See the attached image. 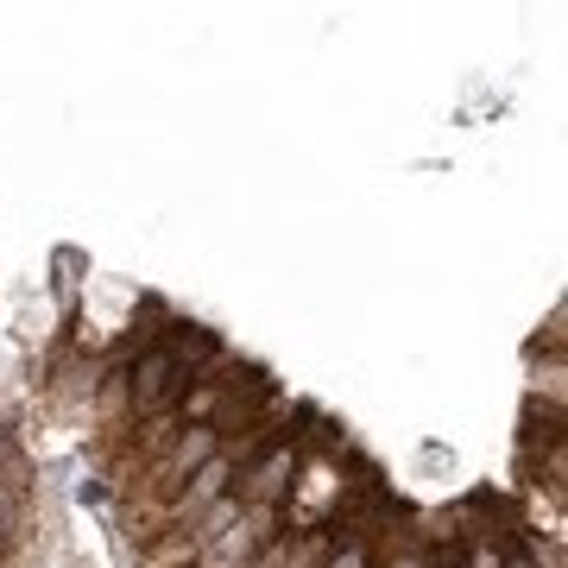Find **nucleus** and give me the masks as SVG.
I'll use <instances>...</instances> for the list:
<instances>
[]
</instances>
